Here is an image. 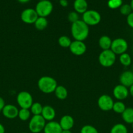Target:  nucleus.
Here are the masks:
<instances>
[{"label":"nucleus","mask_w":133,"mask_h":133,"mask_svg":"<svg viewBox=\"0 0 133 133\" xmlns=\"http://www.w3.org/2000/svg\"><path fill=\"white\" fill-rule=\"evenodd\" d=\"M70 32L74 40L83 41L89 36V26L82 19H79L72 23Z\"/></svg>","instance_id":"nucleus-1"},{"label":"nucleus","mask_w":133,"mask_h":133,"mask_svg":"<svg viewBox=\"0 0 133 133\" xmlns=\"http://www.w3.org/2000/svg\"><path fill=\"white\" fill-rule=\"evenodd\" d=\"M39 89L43 93L49 94L54 92L57 88V81L53 77L50 76H43L39 79L37 83Z\"/></svg>","instance_id":"nucleus-2"},{"label":"nucleus","mask_w":133,"mask_h":133,"mask_svg":"<svg viewBox=\"0 0 133 133\" xmlns=\"http://www.w3.org/2000/svg\"><path fill=\"white\" fill-rule=\"evenodd\" d=\"M99 62L102 66L109 68L113 66L116 61V55L111 49L104 50L99 54Z\"/></svg>","instance_id":"nucleus-3"},{"label":"nucleus","mask_w":133,"mask_h":133,"mask_svg":"<svg viewBox=\"0 0 133 133\" xmlns=\"http://www.w3.org/2000/svg\"><path fill=\"white\" fill-rule=\"evenodd\" d=\"M46 123V120L41 115L33 116L30 118L28 128L32 133H39L43 131Z\"/></svg>","instance_id":"nucleus-4"},{"label":"nucleus","mask_w":133,"mask_h":133,"mask_svg":"<svg viewBox=\"0 0 133 133\" xmlns=\"http://www.w3.org/2000/svg\"><path fill=\"white\" fill-rule=\"evenodd\" d=\"M53 6L52 3L49 0L39 1L35 6V10L39 17L46 18L53 11Z\"/></svg>","instance_id":"nucleus-5"},{"label":"nucleus","mask_w":133,"mask_h":133,"mask_svg":"<svg viewBox=\"0 0 133 133\" xmlns=\"http://www.w3.org/2000/svg\"><path fill=\"white\" fill-rule=\"evenodd\" d=\"M82 20L88 26H95L101 21L100 13L95 10H87L82 14Z\"/></svg>","instance_id":"nucleus-6"},{"label":"nucleus","mask_w":133,"mask_h":133,"mask_svg":"<svg viewBox=\"0 0 133 133\" xmlns=\"http://www.w3.org/2000/svg\"><path fill=\"white\" fill-rule=\"evenodd\" d=\"M16 101L18 106L21 109H29L33 103V99L29 92L27 91H22L17 95Z\"/></svg>","instance_id":"nucleus-7"},{"label":"nucleus","mask_w":133,"mask_h":133,"mask_svg":"<svg viewBox=\"0 0 133 133\" xmlns=\"http://www.w3.org/2000/svg\"><path fill=\"white\" fill-rule=\"evenodd\" d=\"M128 49V43L122 38H117L112 40L110 49L116 55H121L126 53Z\"/></svg>","instance_id":"nucleus-8"},{"label":"nucleus","mask_w":133,"mask_h":133,"mask_svg":"<svg viewBox=\"0 0 133 133\" xmlns=\"http://www.w3.org/2000/svg\"><path fill=\"white\" fill-rule=\"evenodd\" d=\"M38 18L39 16L36 10L32 8L24 9L20 15V18L22 22L27 24H34Z\"/></svg>","instance_id":"nucleus-9"},{"label":"nucleus","mask_w":133,"mask_h":133,"mask_svg":"<svg viewBox=\"0 0 133 133\" xmlns=\"http://www.w3.org/2000/svg\"><path fill=\"white\" fill-rule=\"evenodd\" d=\"M113 103L114 101L112 97L107 94L100 96L97 101L98 107L102 111H110L112 110Z\"/></svg>","instance_id":"nucleus-10"},{"label":"nucleus","mask_w":133,"mask_h":133,"mask_svg":"<svg viewBox=\"0 0 133 133\" xmlns=\"http://www.w3.org/2000/svg\"><path fill=\"white\" fill-rule=\"evenodd\" d=\"M69 50L74 55L81 56L86 52L87 46L83 41L74 40L72 41L69 47Z\"/></svg>","instance_id":"nucleus-11"},{"label":"nucleus","mask_w":133,"mask_h":133,"mask_svg":"<svg viewBox=\"0 0 133 133\" xmlns=\"http://www.w3.org/2000/svg\"><path fill=\"white\" fill-rule=\"evenodd\" d=\"M129 94L128 88L122 84H117L113 88V97L118 101H122L127 98Z\"/></svg>","instance_id":"nucleus-12"},{"label":"nucleus","mask_w":133,"mask_h":133,"mask_svg":"<svg viewBox=\"0 0 133 133\" xmlns=\"http://www.w3.org/2000/svg\"><path fill=\"white\" fill-rule=\"evenodd\" d=\"M1 112L3 113V115L5 118L8 119H14L18 117L19 110L15 105L9 104V105H5Z\"/></svg>","instance_id":"nucleus-13"},{"label":"nucleus","mask_w":133,"mask_h":133,"mask_svg":"<svg viewBox=\"0 0 133 133\" xmlns=\"http://www.w3.org/2000/svg\"><path fill=\"white\" fill-rule=\"evenodd\" d=\"M120 84L126 88L133 85V71H125L119 76Z\"/></svg>","instance_id":"nucleus-14"},{"label":"nucleus","mask_w":133,"mask_h":133,"mask_svg":"<svg viewBox=\"0 0 133 133\" xmlns=\"http://www.w3.org/2000/svg\"><path fill=\"white\" fill-rule=\"evenodd\" d=\"M41 116L45 119L46 122H51V121H53L56 117V110L52 106L46 105L43 107Z\"/></svg>","instance_id":"nucleus-15"},{"label":"nucleus","mask_w":133,"mask_h":133,"mask_svg":"<svg viewBox=\"0 0 133 133\" xmlns=\"http://www.w3.org/2000/svg\"><path fill=\"white\" fill-rule=\"evenodd\" d=\"M62 130L59 123L53 120L46 123L43 132L44 133H61Z\"/></svg>","instance_id":"nucleus-16"},{"label":"nucleus","mask_w":133,"mask_h":133,"mask_svg":"<svg viewBox=\"0 0 133 133\" xmlns=\"http://www.w3.org/2000/svg\"><path fill=\"white\" fill-rule=\"evenodd\" d=\"M59 123L63 130H70L74 125V118L70 115H65L61 117Z\"/></svg>","instance_id":"nucleus-17"},{"label":"nucleus","mask_w":133,"mask_h":133,"mask_svg":"<svg viewBox=\"0 0 133 133\" xmlns=\"http://www.w3.org/2000/svg\"><path fill=\"white\" fill-rule=\"evenodd\" d=\"M73 6L74 11L76 12L78 14H83L87 10L88 4L86 0H75L74 1Z\"/></svg>","instance_id":"nucleus-18"},{"label":"nucleus","mask_w":133,"mask_h":133,"mask_svg":"<svg viewBox=\"0 0 133 133\" xmlns=\"http://www.w3.org/2000/svg\"><path fill=\"white\" fill-rule=\"evenodd\" d=\"M112 43V39L107 35H103L100 36L99 40V45L102 49V51L110 49Z\"/></svg>","instance_id":"nucleus-19"},{"label":"nucleus","mask_w":133,"mask_h":133,"mask_svg":"<svg viewBox=\"0 0 133 133\" xmlns=\"http://www.w3.org/2000/svg\"><path fill=\"white\" fill-rule=\"evenodd\" d=\"M122 119L125 123L128 124L133 123V108L128 107L125 109L123 112L121 114Z\"/></svg>","instance_id":"nucleus-20"},{"label":"nucleus","mask_w":133,"mask_h":133,"mask_svg":"<svg viewBox=\"0 0 133 133\" xmlns=\"http://www.w3.org/2000/svg\"><path fill=\"white\" fill-rule=\"evenodd\" d=\"M56 97L59 100H65L68 96V91L64 86L58 85L54 91Z\"/></svg>","instance_id":"nucleus-21"},{"label":"nucleus","mask_w":133,"mask_h":133,"mask_svg":"<svg viewBox=\"0 0 133 133\" xmlns=\"http://www.w3.org/2000/svg\"><path fill=\"white\" fill-rule=\"evenodd\" d=\"M48 25V22L46 18L44 17H39L37 19L34 23V26L38 31H43L47 27Z\"/></svg>","instance_id":"nucleus-22"},{"label":"nucleus","mask_w":133,"mask_h":133,"mask_svg":"<svg viewBox=\"0 0 133 133\" xmlns=\"http://www.w3.org/2000/svg\"><path fill=\"white\" fill-rule=\"evenodd\" d=\"M43 107L40 103L39 102H33L31 107H30L29 110L31 114L33 116L36 115H41L42 111H43Z\"/></svg>","instance_id":"nucleus-23"},{"label":"nucleus","mask_w":133,"mask_h":133,"mask_svg":"<svg viewBox=\"0 0 133 133\" xmlns=\"http://www.w3.org/2000/svg\"><path fill=\"white\" fill-rule=\"evenodd\" d=\"M31 112H30L29 109H20L18 112V117L20 120L23 121V122H26V121L29 120L31 118Z\"/></svg>","instance_id":"nucleus-24"},{"label":"nucleus","mask_w":133,"mask_h":133,"mask_svg":"<svg viewBox=\"0 0 133 133\" xmlns=\"http://www.w3.org/2000/svg\"><path fill=\"white\" fill-rule=\"evenodd\" d=\"M110 133H128V129L124 124L116 123L112 127Z\"/></svg>","instance_id":"nucleus-25"},{"label":"nucleus","mask_w":133,"mask_h":133,"mask_svg":"<svg viewBox=\"0 0 133 133\" xmlns=\"http://www.w3.org/2000/svg\"><path fill=\"white\" fill-rule=\"evenodd\" d=\"M72 43V40L70 38L65 35L61 36L58 39V44L61 48H69L70 44Z\"/></svg>","instance_id":"nucleus-26"},{"label":"nucleus","mask_w":133,"mask_h":133,"mask_svg":"<svg viewBox=\"0 0 133 133\" xmlns=\"http://www.w3.org/2000/svg\"><path fill=\"white\" fill-rule=\"evenodd\" d=\"M119 62L123 66H129L132 63V58L130 55L127 53H124L119 55Z\"/></svg>","instance_id":"nucleus-27"},{"label":"nucleus","mask_w":133,"mask_h":133,"mask_svg":"<svg viewBox=\"0 0 133 133\" xmlns=\"http://www.w3.org/2000/svg\"><path fill=\"white\" fill-rule=\"evenodd\" d=\"M125 109H126V106H125V104L121 101H117L113 103L112 110L117 114H121L125 110Z\"/></svg>","instance_id":"nucleus-28"},{"label":"nucleus","mask_w":133,"mask_h":133,"mask_svg":"<svg viewBox=\"0 0 133 133\" xmlns=\"http://www.w3.org/2000/svg\"><path fill=\"white\" fill-rule=\"evenodd\" d=\"M119 11L122 15L127 16L132 12V10L130 4H123L119 8Z\"/></svg>","instance_id":"nucleus-29"},{"label":"nucleus","mask_w":133,"mask_h":133,"mask_svg":"<svg viewBox=\"0 0 133 133\" xmlns=\"http://www.w3.org/2000/svg\"><path fill=\"white\" fill-rule=\"evenodd\" d=\"M123 5V0H108V6L111 9H117Z\"/></svg>","instance_id":"nucleus-30"},{"label":"nucleus","mask_w":133,"mask_h":133,"mask_svg":"<svg viewBox=\"0 0 133 133\" xmlns=\"http://www.w3.org/2000/svg\"><path fill=\"white\" fill-rule=\"evenodd\" d=\"M80 133H99V131L94 126L91 125H86L82 127Z\"/></svg>","instance_id":"nucleus-31"},{"label":"nucleus","mask_w":133,"mask_h":133,"mask_svg":"<svg viewBox=\"0 0 133 133\" xmlns=\"http://www.w3.org/2000/svg\"><path fill=\"white\" fill-rule=\"evenodd\" d=\"M68 19L71 23H74L76 21L79 20V14L75 11H71L68 14Z\"/></svg>","instance_id":"nucleus-32"},{"label":"nucleus","mask_w":133,"mask_h":133,"mask_svg":"<svg viewBox=\"0 0 133 133\" xmlns=\"http://www.w3.org/2000/svg\"><path fill=\"white\" fill-rule=\"evenodd\" d=\"M126 23L129 27L133 29V12L126 16Z\"/></svg>","instance_id":"nucleus-33"},{"label":"nucleus","mask_w":133,"mask_h":133,"mask_svg":"<svg viewBox=\"0 0 133 133\" xmlns=\"http://www.w3.org/2000/svg\"><path fill=\"white\" fill-rule=\"evenodd\" d=\"M59 5L63 7H66L69 5V2L67 0H59Z\"/></svg>","instance_id":"nucleus-34"},{"label":"nucleus","mask_w":133,"mask_h":133,"mask_svg":"<svg viewBox=\"0 0 133 133\" xmlns=\"http://www.w3.org/2000/svg\"><path fill=\"white\" fill-rule=\"evenodd\" d=\"M5 106V100H4L2 97H0V112L2 111L3 109Z\"/></svg>","instance_id":"nucleus-35"},{"label":"nucleus","mask_w":133,"mask_h":133,"mask_svg":"<svg viewBox=\"0 0 133 133\" xmlns=\"http://www.w3.org/2000/svg\"><path fill=\"white\" fill-rule=\"evenodd\" d=\"M5 129L4 126L0 123V133H5Z\"/></svg>","instance_id":"nucleus-36"},{"label":"nucleus","mask_w":133,"mask_h":133,"mask_svg":"<svg viewBox=\"0 0 133 133\" xmlns=\"http://www.w3.org/2000/svg\"><path fill=\"white\" fill-rule=\"evenodd\" d=\"M129 94H130V96H132V97H133V85H132L131 87H129Z\"/></svg>","instance_id":"nucleus-37"},{"label":"nucleus","mask_w":133,"mask_h":133,"mask_svg":"<svg viewBox=\"0 0 133 133\" xmlns=\"http://www.w3.org/2000/svg\"><path fill=\"white\" fill-rule=\"evenodd\" d=\"M17 1L20 3H27L31 0H17Z\"/></svg>","instance_id":"nucleus-38"},{"label":"nucleus","mask_w":133,"mask_h":133,"mask_svg":"<svg viewBox=\"0 0 133 133\" xmlns=\"http://www.w3.org/2000/svg\"><path fill=\"white\" fill-rule=\"evenodd\" d=\"M61 133H72L70 130H62Z\"/></svg>","instance_id":"nucleus-39"},{"label":"nucleus","mask_w":133,"mask_h":133,"mask_svg":"<svg viewBox=\"0 0 133 133\" xmlns=\"http://www.w3.org/2000/svg\"><path fill=\"white\" fill-rule=\"evenodd\" d=\"M130 6H131L132 10V12H133V0H131V1H130Z\"/></svg>","instance_id":"nucleus-40"},{"label":"nucleus","mask_w":133,"mask_h":133,"mask_svg":"<svg viewBox=\"0 0 133 133\" xmlns=\"http://www.w3.org/2000/svg\"><path fill=\"white\" fill-rule=\"evenodd\" d=\"M132 129H133V123H132Z\"/></svg>","instance_id":"nucleus-41"},{"label":"nucleus","mask_w":133,"mask_h":133,"mask_svg":"<svg viewBox=\"0 0 133 133\" xmlns=\"http://www.w3.org/2000/svg\"><path fill=\"white\" fill-rule=\"evenodd\" d=\"M39 1H43V0H39Z\"/></svg>","instance_id":"nucleus-42"},{"label":"nucleus","mask_w":133,"mask_h":133,"mask_svg":"<svg viewBox=\"0 0 133 133\" xmlns=\"http://www.w3.org/2000/svg\"><path fill=\"white\" fill-rule=\"evenodd\" d=\"M22 133H26V132H22Z\"/></svg>","instance_id":"nucleus-43"}]
</instances>
